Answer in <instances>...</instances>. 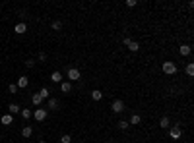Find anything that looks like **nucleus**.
<instances>
[{"mask_svg": "<svg viewBox=\"0 0 194 143\" xmlns=\"http://www.w3.org/2000/svg\"><path fill=\"white\" fill-rule=\"evenodd\" d=\"M128 126H130V124H128V120H120V122H118V128H120V130H126Z\"/></svg>", "mask_w": 194, "mask_h": 143, "instance_id": "23", "label": "nucleus"}, {"mask_svg": "<svg viewBox=\"0 0 194 143\" xmlns=\"http://www.w3.org/2000/svg\"><path fill=\"white\" fill-rule=\"evenodd\" d=\"M39 95H41V99H49V97H51V91H49L47 87H43V89L39 91Z\"/></svg>", "mask_w": 194, "mask_h": 143, "instance_id": "20", "label": "nucleus"}, {"mask_svg": "<svg viewBox=\"0 0 194 143\" xmlns=\"http://www.w3.org/2000/svg\"><path fill=\"white\" fill-rule=\"evenodd\" d=\"M47 107H49L51 110H58V100H56L55 97H49L47 99Z\"/></svg>", "mask_w": 194, "mask_h": 143, "instance_id": "6", "label": "nucleus"}, {"mask_svg": "<svg viewBox=\"0 0 194 143\" xmlns=\"http://www.w3.org/2000/svg\"><path fill=\"white\" fill-rule=\"evenodd\" d=\"M91 99H93V100H101V99H103V91L93 89V91H91Z\"/></svg>", "mask_w": 194, "mask_h": 143, "instance_id": "15", "label": "nucleus"}, {"mask_svg": "<svg viewBox=\"0 0 194 143\" xmlns=\"http://www.w3.org/2000/svg\"><path fill=\"white\" fill-rule=\"evenodd\" d=\"M60 91H62V93H70V91H72V83H70V81H62V83H60Z\"/></svg>", "mask_w": 194, "mask_h": 143, "instance_id": "12", "label": "nucleus"}, {"mask_svg": "<svg viewBox=\"0 0 194 143\" xmlns=\"http://www.w3.org/2000/svg\"><path fill=\"white\" fill-rule=\"evenodd\" d=\"M0 122H2L4 126H10V124H14V116L12 114H4L2 118H0Z\"/></svg>", "mask_w": 194, "mask_h": 143, "instance_id": "9", "label": "nucleus"}, {"mask_svg": "<svg viewBox=\"0 0 194 143\" xmlns=\"http://www.w3.org/2000/svg\"><path fill=\"white\" fill-rule=\"evenodd\" d=\"M25 66H27V68H33V66H35V60H33V58H29V60L25 62Z\"/></svg>", "mask_w": 194, "mask_h": 143, "instance_id": "27", "label": "nucleus"}, {"mask_svg": "<svg viewBox=\"0 0 194 143\" xmlns=\"http://www.w3.org/2000/svg\"><path fill=\"white\" fill-rule=\"evenodd\" d=\"M138 49H140V45L136 43V41H132V43L128 45V50H130V52H138Z\"/></svg>", "mask_w": 194, "mask_h": 143, "instance_id": "21", "label": "nucleus"}, {"mask_svg": "<svg viewBox=\"0 0 194 143\" xmlns=\"http://www.w3.org/2000/svg\"><path fill=\"white\" fill-rule=\"evenodd\" d=\"M39 143H47V141H39Z\"/></svg>", "mask_w": 194, "mask_h": 143, "instance_id": "32", "label": "nucleus"}, {"mask_svg": "<svg viewBox=\"0 0 194 143\" xmlns=\"http://www.w3.org/2000/svg\"><path fill=\"white\" fill-rule=\"evenodd\" d=\"M31 134H33V128H31V126H25V128L22 130V135L25 137V139H27V137H31Z\"/></svg>", "mask_w": 194, "mask_h": 143, "instance_id": "17", "label": "nucleus"}, {"mask_svg": "<svg viewBox=\"0 0 194 143\" xmlns=\"http://www.w3.org/2000/svg\"><path fill=\"white\" fill-rule=\"evenodd\" d=\"M181 135H182V130L179 128V126H173V128L169 130V137H171V139H181Z\"/></svg>", "mask_w": 194, "mask_h": 143, "instance_id": "3", "label": "nucleus"}, {"mask_svg": "<svg viewBox=\"0 0 194 143\" xmlns=\"http://www.w3.org/2000/svg\"><path fill=\"white\" fill-rule=\"evenodd\" d=\"M39 60H41V62L47 60V54H45V52H39Z\"/></svg>", "mask_w": 194, "mask_h": 143, "instance_id": "30", "label": "nucleus"}, {"mask_svg": "<svg viewBox=\"0 0 194 143\" xmlns=\"http://www.w3.org/2000/svg\"><path fill=\"white\" fill-rule=\"evenodd\" d=\"M169 126H171V120L167 118V116H163V118L159 120V128H163V130H167V128H169Z\"/></svg>", "mask_w": 194, "mask_h": 143, "instance_id": "13", "label": "nucleus"}, {"mask_svg": "<svg viewBox=\"0 0 194 143\" xmlns=\"http://www.w3.org/2000/svg\"><path fill=\"white\" fill-rule=\"evenodd\" d=\"M60 143H72V135L70 134H64L60 137Z\"/></svg>", "mask_w": 194, "mask_h": 143, "instance_id": "22", "label": "nucleus"}, {"mask_svg": "<svg viewBox=\"0 0 194 143\" xmlns=\"http://www.w3.org/2000/svg\"><path fill=\"white\" fill-rule=\"evenodd\" d=\"M14 31H16L18 35H23L25 31H27V25H25V23H18V25L14 27Z\"/></svg>", "mask_w": 194, "mask_h": 143, "instance_id": "11", "label": "nucleus"}, {"mask_svg": "<svg viewBox=\"0 0 194 143\" xmlns=\"http://www.w3.org/2000/svg\"><path fill=\"white\" fill-rule=\"evenodd\" d=\"M8 91H10V93H16V91H18V85H16V83H12V85L8 87Z\"/></svg>", "mask_w": 194, "mask_h": 143, "instance_id": "28", "label": "nucleus"}, {"mask_svg": "<svg viewBox=\"0 0 194 143\" xmlns=\"http://www.w3.org/2000/svg\"><path fill=\"white\" fill-rule=\"evenodd\" d=\"M60 27H62L60 22H52V29H60Z\"/></svg>", "mask_w": 194, "mask_h": 143, "instance_id": "29", "label": "nucleus"}, {"mask_svg": "<svg viewBox=\"0 0 194 143\" xmlns=\"http://www.w3.org/2000/svg\"><path fill=\"white\" fill-rule=\"evenodd\" d=\"M66 76H68V81H78V79L82 77V72L78 70V68H68V72H66Z\"/></svg>", "mask_w": 194, "mask_h": 143, "instance_id": "1", "label": "nucleus"}, {"mask_svg": "<svg viewBox=\"0 0 194 143\" xmlns=\"http://www.w3.org/2000/svg\"><path fill=\"white\" fill-rule=\"evenodd\" d=\"M190 52H192L190 45H182V46H179V54H181V56H190Z\"/></svg>", "mask_w": 194, "mask_h": 143, "instance_id": "7", "label": "nucleus"}, {"mask_svg": "<svg viewBox=\"0 0 194 143\" xmlns=\"http://www.w3.org/2000/svg\"><path fill=\"white\" fill-rule=\"evenodd\" d=\"M8 108H10V114H12V116H14V114H18L19 110H22V107H19V104H16V103H12Z\"/></svg>", "mask_w": 194, "mask_h": 143, "instance_id": "16", "label": "nucleus"}, {"mask_svg": "<svg viewBox=\"0 0 194 143\" xmlns=\"http://www.w3.org/2000/svg\"><path fill=\"white\" fill-rule=\"evenodd\" d=\"M186 76H190V77L194 76V66H192V64H188V66H186Z\"/></svg>", "mask_w": 194, "mask_h": 143, "instance_id": "24", "label": "nucleus"}, {"mask_svg": "<svg viewBox=\"0 0 194 143\" xmlns=\"http://www.w3.org/2000/svg\"><path fill=\"white\" fill-rule=\"evenodd\" d=\"M19 114H22V118H23V120H29L31 116H33V112H31L29 108H22V110H19Z\"/></svg>", "mask_w": 194, "mask_h": 143, "instance_id": "14", "label": "nucleus"}, {"mask_svg": "<svg viewBox=\"0 0 194 143\" xmlns=\"http://www.w3.org/2000/svg\"><path fill=\"white\" fill-rule=\"evenodd\" d=\"M130 43H132V39H130V37H124V39H122V45H124V46H128Z\"/></svg>", "mask_w": 194, "mask_h": 143, "instance_id": "25", "label": "nucleus"}, {"mask_svg": "<svg viewBox=\"0 0 194 143\" xmlns=\"http://www.w3.org/2000/svg\"><path fill=\"white\" fill-rule=\"evenodd\" d=\"M33 118L37 120V122H43V120H47V110L45 108H37L33 112Z\"/></svg>", "mask_w": 194, "mask_h": 143, "instance_id": "4", "label": "nucleus"}, {"mask_svg": "<svg viewBox=\"0 0 194 143\" xmlns=\"http://www.w3.org/2000/svg\"><path fill=\"white\" fill-rule=\"evenodd\" d=\"M51 81L52 83H62V73L60 72H52L51 73Z\"/></svg>", "mask_w": 194, "mask_h": 143, "instance_id": "10", "label": "nucleus"}, {"mask_svg": "<svg viewBox=\"0 0 194 143\" xmlns=\"http://www.w3.org/2000/svg\"><path fill=\"white\" fill-rule=\"evenodd\" d=\"M105 143H113V141H105Z\"/></svg>", "mask_w": 194, "mask_h": 143, "instance_id": "31", "label": "nucleus"}, {"mask_svg": "<svg viewBox=\"0 0 194 143\" xmlns=\"http://www.w3.org/2000/svg\"><path fill=\"white\" fill-rule=\"evenodd\" d=\"M16 85H18V89H19V87H22V89H23V87H27V85H29L27 76H19V79H18V83H16Z\"/></svg>", "mask_w": 194, "mask_h": 143, "instance_id": "8", "label": "nucleus"}, {"mask_svg": "<svg viewBox=\"0 0 194 143\" xmlns=\"http://www.w3.org/2000/svg\"><path fill=\"white\" fill-rule=\"evenodd\" d=\"M161 70H163L167 76H173V73H177V64H175V62H163Z\"/></svg>", "mask_w": 194, "mask_h": 143, "instance_id": "2", "label": "nucleus"}, {"mask_svg": "<svg viewBox=\"0 0 194 143\" xmlns=\"http://www.w3.org/2000/svg\"><path fill=\"white\" fill-rule=\"evenodd\" d=\"M136 4H138V2H136V0H126V6H128V8H134Z\"/></svg>", "mask_w": 194, "mask_h": 143, "instance_id": "26", "label": "nucleus"}, {"mask_svg": "<svg viewBox=\"0 0 194 143\" xmlns=\"http://www.w3.org/2000/svg\"><path fill=\"white\" fill-rule=\"evenodd\" d=\"M31 103H33V104H35V107H39V104H41V103H43V99H41V95H39V93H35V95H33V97H31Z\"/></svg>", "mask_w": 194, "mask_h": 143, "instance_id": "18", "label": "nucleus"}, {"mask_svg": "<svg viewBox=\"0 0 194 143\" xmlns=\"http://www.w3.org/2000/svg\"><path fill=\"white\" fill-rule=\"evenodd\" d=\"M140 122H142V118H140L138 114H132V116H130V120H128V124H134V126H138Z\"/></svg>", "mask_w": 194, "mask_h": 143, "instance_id": "19", "label": "nucleus"}, {"mask_svg": "<svg viewBox=\"0 0 194 143\" xmlns=\"http://www.w3.org/2000/svg\"><path fill=\"white\" fill-rule=\"evenodd\" d=\"M111 110H113V112H122V110H124V103H122V100H120V99H117V100H115V103L111 104Z\"/></svg>", "mask_w": 194, "mask_h": 143, "instance_id": "5", "label": "nucleus"}]
</instances>
